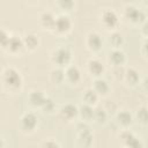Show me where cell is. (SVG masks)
<instances>
[{
    "label": "cell",
    "instance_id": "cell-30",
    "mask_svg": "<svg viewBox=\"0 0 148 148\" xmlns=\"http://www.w3.org/2000/svg\"><path fill=\"white\" fill-rule=\"evenodd\" d=\"M10 35L12 34L6 28L0 27V49L1 50H3V47L6 46V44H7L8 39H9V37H10Z\"/></svg>",
    "mask_w": 148,
    "mask_h": 148
},
{
    "label": "cell",
    "instance_id": "cell-1",
    "mask_svg": "<svg viewBox=\"0 0 148 148\" xmlns=\"http://www.w3.org/2000/svg\"><path fill=\"white\" fill-rule=\"evenodd\" d=\"M1 88L6 94L15 95L22 91L24 86V79L22 73L13 66H6L0 73Z\"/></svg>",
    "mask_w": 148,
    "mask_h": 148
},
{
    "label": "cell",
    "instance_id": "cell-33",
    "mask_svg": "<svg viewBox=\"0 0 148 148\" xmlns=\"http://www.w3.org/2000/svg\"><path fill=\"white\" fill-rule=\"evenodd\" d=\"M3 146H5V141H3V139L0 138V147H3Z\"/></svg>",
    "mask_w": 148,
    "mask_h": 148
},
{
    "label": "cell",
    "instance_id": "cell-27",
    "mask_svg": "<svg viewBox=\"0 0 148 148\" xmlns=\"http://www.w3.org/2000/svg\"><path fill=\"white\" fill-rule=\"evenodd\" d=\"M133 116H134V120H136L140 125L146 126L148 124V109H147V105L146 104L140 105L136 109V111H135V113Z\"/></svg>",
    "mask_w": 148,
    "mask_h": 148
},
{
    "label": "cell",
    "instance_id": "cell-23",
    "mask_svg": "<svg viewBox=\"0 0 148 148\" xmlns=\"http://www.w3.org/2000/svg\"><path fill=\"white\" fill-rule=\"evenodd\" d=\"M108 42L111 49H121V46L125 44V37L119 30H114L109 32Z\"/></svg>",
    "mask_w": 148,
    "mask_h": 148
},
{
    "label": "cell",
    "instance_id": "cell-32",
    "mask_svg": "<svg viewBox=\"0 0 148 148\" xmlns=\"http://www.w3.org/2000/svg\"><path fill=\"white\" fill-rule=\"evenodd\" d=\"M25 2H28V3H31V5H34V3H37L39 0H24Z\"/></svg>",
    "mask_w": 148,
    "mask_h": 148
},
{
    "label": "cell",
    "instance_id": "cell-31",
    "mask_svg": "<svg viewBox=\"0 0 148 148\" xmlns=\"http://www.w3.org/2000/svg\"><path fill=\"white\" fill-rule=\"evenodd\" d=\"M146 49H147V38H143L142 45H141V50H140L141 56H142L143 59H147V51H146Z\"/></svg>",
    "mask_w": 148,
    "mask_h": 148
},
{
    "label": "cell",
    "instance_id": "cell-20",
    "mask_svg": "<svg viewBox=\"0 0 148 148\" xmlns=\"http://www.w3.org/2000/svg\"><path fill=\"white\" fill-rule=\"evenodd\" d=\"M47 95L40 89H31L27 95V102L35 109H40Z\"/></svg>",
    "mask_w": 148,
    "mask_h": 148
},
{
    "label": "cell",
    "instance_id": "cell-2",
    "mask_svg": "<svg viewBox=\"0 0 148 148\" xmlns=\"http://www.w3.org/2000/svg\"><path fill=\"white\" fill-rule=\"evenodd\" d=\"M120 18H124L127 24L139 28L143 23H147V13L135 3H126L123 7Z\"/></svg>",
    "mask_w": 148,
    "mask_h": 148
},
{
    "label": "cell",
    "instance_id": "cell-10",
    "mask_svg": "<svg viewBox=\"0 0 148 148\" xmlns=\"http://www.w3.org/2000/svg\"><path fill=\"white\" fill-rule=\"evenodd\" d=\"M5 53H7L10 57H21L25 53V49L22 42V37L16 34H12L6 46L2 50Z\"/></svg>",
    "mask_w": 148,
    "mask_h": 148
},
{
    "label": "cell",
    "instance_id": "cell-28",
    "mask_svg": "<svg viewBox=\"0 0 148 148\" xmlns=\"http://www.w3.org/2000/svg\"><path fill=\"white\" fill-rule=\"evenodd\" d=\"M39 110H42V112L45 113V114H52V113H54L57 111V104L51 97L47 96L45 98V101L43 102V104H42Z\"/></svg>",
    "mask_w": 148,
    "mask_h": 148
},
{
    "label": "cell",
    "instance_id": "cell-24",
    "mask_svg": "<svg viewBox=\"0 0 148 148\" xmlns=\"http://www.w3.org/2000/svg\"><path fill=\"white\" fill-rule=\"evenodd\" d=\"M49 80L52 84L54 86H60L65 83V74H64V68L61 67H53L50 73H49Z\"/></svg>",
    "mask_w": 148,
    "mask_h": 148
},
{
    "label": "cell",
    "instance_id": "cell-11",
    "mask_svg": "<svg viewBox=\"0 0 148 148\" xmlns=\"http://www.w3.org/2000/svg\"><path fill=\"white\" fill-rule=\"evenodd\" d=\"M104 40L102 35L98 31H89L84 37V46L86 49L92 53L94 56L99 53L103 50Z\"/></svg>",
    "mask_w": 148,
    "mask_h": 148
},
{
    "label": "cell",
    "instance_id": "cell-6",
    "mask_svg": "<svg viewBox=\"0 0 148 148\" xmlns=\"http://www.w3.org/2000/svg\"><path fill=\"white\" fill-rule=\"evenodd\" d=\"M39 125V118L34 111H27L24 112L20 119H18V131L24 135H31L36 132Z\"/></svg>",
    "mask_w": 148,
    "mask_h": 148
},
{
    "label": "cell",
    "instance_id": "cell-9",
    "mask_svg": "<svg viewBox=\"0 0 148 148\" xmlns=\"http://www.w3.org/2000/svg\"><path fill=\"white\" fill-rule=\"evenodd\" d=\"M56 112L57 117L66 124H71L79 120V106L74 103H65Z\"/></svg>",
    "mask_w": 148,
    "mask_h": 148
},
{
    "label": "cell",
    "instance_id": "cell-4",
    "mask_svg": "<svg viewBox=\"0 0 148 148\" xmlns=\"http://www.w3.org/2000/svg\"><path fill=\"white\" fill-rule=\"evenodd\" d=\"M98 23L106 32L118 30L120 25V15L112 8H104L98 15Z\"/></svg>",
    "mask_w": 148,
    "mask_h": 148
},
{
    "label": "cell",
    "instance_id": "cell-16",
    "mask_svg": "<svg viewBox=\"0 0 148 148\" xmlns=\"http://www.w3.org/2000/svg\"><path fill=\"white\" fill-rule=\"evenodd\" d=\"M108 62L112 67H123L127 62V56L123 49H111L108 56Z\"/></svg>",
    "mask_w": 148,
    "mask_h": 148
},
{
    "label": "cell",
    "instance_id": "cell-14",
    "mask_svg": "<svg viewBox=\"0 0 148 148\" xmlns=\"http://www.w3.org/2000/svg\"><path fill=\"white\" fill-rule=\"evenodd\" d=\"M121 82L126 87H128V88L138 87L140 84V82H141L140 72L135 67H133V66L125 67L124 73H123V77H121Z\"/></svg>",
    "mask_w": 148,
    "mask_h": 148
},
{
    "label": "cell",
    "instance_id": "cell-25",
    "mask_svg": "<svg viewBox=\"0 0 148 148\" xmlns=\"http://www.w3.org/2000/svg\"><path fill=\"white\" fill-rule=\"evenodd\" d=\"M110 114L108 113V111L101 106L94 109V119H92V123H96L97 125H104L108 123V119H109Z\"/></svg>",
    "mask_w": 148,
    "mask_h": 148
},
{
    "label": "cell",
    "instance_id": "cell-7",
    "mask_svg": "<svg viewBox=\"0 0 148 148\" xmlns=\"http://www.w3.org/2000/svg\"><path fill=\"white\" fill-rule=\"evenodd\" d=\"M119 143L126 148H142L143 142L141 139L130 128H121L117 135Z\"/></svg>",
    "mask_w": 148,
    "mask_h": 148
},
{
    "label": "cell",
    "instance_id": "cell-29",
    "mask_svg": "<svg viewBox=\"0 0 148 148\" xmlns=\"http://www.w3.org/2000/svg\"><path fill=\"white\" fill-rule=\"evenodd\" d=\"M39 146L44 148H60L62 145L54 138H47V139H44Z\"/></svg>",
    "mask_w": 148,
    "mask_h": 148
},
{
    "label": "cell",
    "instance_id": "cell-13",
    "mask_svg": "<svg viewBox=\"0 0 148 148\" xmlns=\"http://www.w3.org/2000/svg\"><path fill=\"white\" fill-rule=\"evenodd\" d=\"M64 74H65V83L72 87H76L82 81V72L79 66L71 62L66 67H64Z\"/></svg>",
    "mask_w": 148,
    "mask_h": 148
},
{
    "label": "cell",
    "instance_id": "cell-17",
    "mask_svg": "<svg viewBox=\"0 0 148 148\" xmlns=\"http://www.w3.org/2000/svg\"><path fill=\"white\" fill-rule=\"evenodd\" d=\"M21 37H22V42H23L25 52H35L39 47L40 38L37 34L29 31V32H25L24 35H22Z\"/></svg>",
    "mask_w": 148,
    "mask_h": 148
},
{
    "label": "cell",
    "instance_id": "cell-18",
    "mask_svg": "<svg viewBox=\"0 0 148 148\" xmlns=\"http://www.w3.org/2000/svg\"><path fill=\"white\" fill-rule=\"evenodd\" d=\"M56 16H57V14L53 13L52 10H44V12H42L39 14V16H38V22H39L40 28L44 31L52 32L53 24H54V21H56Z\"/></svg>",
    "mask_w": 148,
    "mask_h": 148
},
{
    "label": "cell",
    "instance_id": "cell-22",
    "mask_svg": "<svg viewBox=\"0 0 148 148\" xmlns=\"http://www.w3.org/2000/svg\"><path fill=\"white\" fill-rule=\"evenodd\" d=\"M79 106V120L86 121V123H91L94 119V109L95 106L81 103Z\"/></svg>",
    "mask_w": 148,
    "mask_h": 148
},
{
    "label": "cell",
    "instance_id": "cell-8",
    "mask_svg": "<svg viewBox=\"0 0 148 148\" xmlns=\"http://www.w3.org/2000/svg\"><path fill=\"white\" fill-rule=\"evenodd\" d=\"M75 128H76V138H77L79 145L81 147H90L92 145L94 135L90 130L89 123H86L82 120H76Z\"/></svg>",
    "mask_w": 148,
    "mask_h": 148
},
{
    "label": "cell",
    "instance_id": "cell-26",
    "mask_svg": "<svg viewBox=\"0 0 148 148\" xmlns=\"http://www.w3.org/2000/svg\"><path fill=\"white\" fill-rule=\"evenodd\" d=\"M54 5L60 10V13L69 14L75 9L76 2L75 0H54Z\"/></svg>",
    "mask_w": 148,
    "mask_h": 148
},
{
    "label": "cell",
    "instance_id": "cell-3",
    "mask_svg": "<svg viewBox=\"0 0 148 148\" xmlns=\"http://www.w3.org/2000/svg\"><path fill=\"white\" fill-rule=\"evenodd\" d=\"M73 60V51L68 45H58L50 52V61L56 67H66Z\"/></svg>",
    "mask_w": 148,
    "mask_h": 148
},
{
    "label": "cell",
    "instance_id": "cell-5",
    "mask_svg": "<svg viewBox=\"0 0 148 148\" xmlns=\"http://www.w3.org/2000/svg\"><path fill=\"white\" fill-rule=\"evenodd\" d=\"M73 27H74V23L71 18L69 14L59 13L56 16V21H54L53 29H52L51 34H53L54 36H57L59 38H65L72 32Z\"/></svg>",
    "mask_w": 148,
    "mask_h": 148
},
{
    "label": "cell",
    "instance_id": "cell-19",
    "mask_svg": "<svg viewBox=\"0 0 148 148\" xmlns=\"http://www.w3.org/2000/svg\"><path fill=\"white\" fill-rule=\"evenodd\" d=\"M91 88L97 92V95L101 97V98H104V97H108L111 92V86L110 83L102 76V77H96V79H92V86Z\"/></svg>",
    "mask_w": 148,
    "mask_h": 148
},
{
    "label": "cell",
    "instance_id": "cell-12",
    "mask_svg": "<svg viewBox=\"0 0 148 148\" xmlns=\"http://www.w3.org/2000/svg\"><path fill=\"white\" fill-rule=\"evenodd\" d=\"M86 71L89 74V76L92 79L102 77L106 72V66H105L104 61L95 54L88 59V61L86 64Z\"/></svg>",
    "mask_w": 148,
    "mask_h": 148
},
{
    "label": "cell",
    "instance_id": "cell-21",
    "mask_svg": "<svg viewBox=\"0 0 148 148\" xmlns=\"http://www.w3.org/2000/svg\"><path fill=\"white\" fill-rule=\"evenodd\" d=\"M99 99H101V97L97 95V92L91 87L86 88L83 90V92L81 94V102L84 104L91 105V106H96Z\"/></svg>",
    "mask_w": 148,
    "mask_h": 148
},
{
    "label": "cell",
    "instance_id": "cell-15",
    "mask_svg": "<svg viewBox=\"0 0 148 148\" xmlns=\"http://www.w3.org/2000/svg\"><path fill=\"white\" fill-rule=\"evenodd\" d=\"M114 123L119 127V130L131 128L134 123V116L128 110H118L114 113Z\"/></svg>",
    "mask_w": 148,
    "mask_h": 148
}]
</instances>
